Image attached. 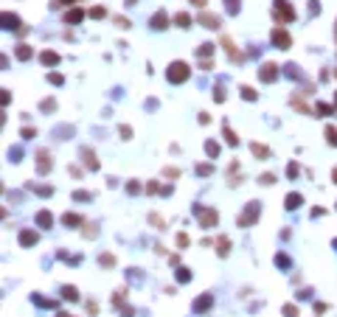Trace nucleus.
I'll return each instance as SVG.
<instances>
[{"label":"nucleus","mask_w":337,"mask_h":317,"mask_svg":"<svg viewBox=\"0 0 337 317\" xmlns=\"http://www.w3.org/2000/svg\"><path fill=\"white\" fill-rule=\"evenodd\" d=\"M73 199H76V202H79V199L84 202V199H90V194L87 191H76V194H73Z\"/></svg>","instance_id":"obj_46"},{"label":"nucleus","mask_w":337,"mask_h":317,"mask_svg":"<svg viewBox=\"0 0 337 317\" xmlns=\"http://www.w3.org/2000/svg\"><path fill=\"white\" fill-rule=\"evenodd\" d=\"M48 81H51V84H62V76H59V73H48Z\"/></svg>","instance_id":"obj_44"},{"label":"nucleus","mask_w":337,"mask_h":317,"mask_svg":"<svg viewBox=\"0 0 337 317\" xmlns=\"http://www.w3.org/2000/svg\"><path fill=\"white\" fill-rule=\"evenodd\" d=\"M335 104H337V99H335Z\"/></svg>","instance_id":"obj_55"},{"label":"nucleus","mask_w":337,"mask_h":317,"mask_svg":"<svg viewBox=\"0 0 337 317\" xmlns=\"http://www.w3.org/2000/svg\"><path fill=\"white\" fill-rule=\"evenodd\" d=\"M211 54H213V45H211V42H202V45L197 48V57H200V62H202V59H208Z\"/></svg>","instance_id":"obj_23"},{"label":"nucleus","mask_w":337,"mask_h":317,"mask_svg":"<svg viewBox=\"0 0 337 317\" xmlns=\"http://www.w3.org/2000/svg\"><path fill=\"white\" fill-rule=\"evenodd\" d=\"M194 214H197V219H200V227H213L216 222H219V216H216V211H213V208L194 205Z\"/></svg>","instance_id":"obj_4"},{"label":"nucleus","mask_w":337,"mask_h":317,"mask_svg":"<svg viewBox=\"0 0 337 317\" xmlns=\"http://www.w3.org/2000/svg\"><path fill=\"white\" fill-rule=\"evenodd\" d=\"M191 76V68L186 65V62H171L166 70V79L171 81V84H183V81Z\"/></svg>","instance_id":"obj_2"},{"label":"nucleus","mask_w":337,"mask_h":317,"mask_svg":"<svg viewBox=\"0 0 337 317\" xmlns=\"http://www.w3.org/2000/svg\"><path fill=\"white\" fill-rule=\"evenodd\" d=\"M309 12L317 14V0H309Z\"/></svg>","instance_id":"obj_51"},{"label":"nucleus","mask_w":337,"mask_h":317,"mask_svg":"<svg viewBox=\"0 0 337 317\" xmlns=\"http://www.w3.org/2000/svg\"><path fill=\"white\" fill-rule=\"evenodd\" d=\"M3 28H6V31H20L22 25H20V17H17V14H3Z\"/></svg>","instance_id":"obj_9"},{"label":"nucleus","mask_w":337,"mask_h":317,"mask_svg":"<svg viewBox=\"0 0 337 317\" xmlns=\"http://www.w3.org/2000/svg\"><path fill=\"white\" fill-rule=\"evenodd\" d=\"M99 264H104V267H112V264H115V256L104 253V256H99Z\"/></svg>","instance_id":"obj_33"},{"label":"nucleus","mask_w":337,"mask_h":317,"mask_svg":"<svg viewBox=\"0 0 337 317\" xmlns=\"http://www.w3.org/2000/svg\"><path fill=\"white\" fill-rule=\"evenodd\" d=\"M82 20H84V12H82V9H70V12L65 14V23H67V25L82 23Z\"/></svg>","instance_id":"obj_14"},{"label":"nucleus","mask_w":337,"mask_h":317,"mask_svg":"<svg viewBox=\"0 0 337 317\" xmlns=\"http://www.w3.org/2000/svg\"><path fill=\"white\" fill-rule=\"evenodd\" d=\"M211 306H213V295H211V292H205L202 297H197V300H194V306H191V309H194L197 315H202V312H208Z\"/></svg>","instance_id":"obj_7"},{"label":"nucleus","mask_w":337,"mask_h":317,"mask_svg":"<svg viewBox=\"0 0 337 317\" xmlns=\"http://www.w3.org/2000/svg\"><path fill=\"white\" fill-rule=\"evenodd\" d=\"M253 155H256V158H270V149L267 146H261V143H253Z\"/></svg>","instance_id":"obj_26"},{"label":"nucleus","mask_w":337,"mask_h":317,"mask_svg":"<svg viewBox=\"0 0 337 317\" xmlns=\"http://www.w3.org/2000/svg\"><path fill=\"white\" fill-rule=\"evenodd\" d=\"M149 25H152L155 31H163V28L168 25V14L166 12H157L155 17H152V23H149Z\"/></svg>","instance_id":"obj_11"},{"label":"nucleus","mask_w":337,"mask_h":317,"mask_svg":"<svg viewBox=\"0 0 337 317\" xmlns=\"http://www.w3.org/2000/svg\"><path fill=\"white\" fill-rule=\"evenodd\" d=\"M284 315H287V317H298V309H295L292 303H287V306H284Z\"/></svg>","instance_id":"obj_41"},{"label":"nucleus","mask_w":337,"mask_h":317,"mask_svg":"<svg viewBox=\"0 0 337 317\" xmlns=\"http://www.w3.org/2000/svg\"><path fill=\"white\" fill-rule=\"evenodd\" d=\"M40 107H42V113H51V110H54L56 104H54V99H45V101L40 104Z\"/></svg>","instance_id":"obj_38"},{"label":"nucleus","mask_w":337,"mask_h":317,"mask_svg":"<svg viewBox=\"0 0 337 317\" xmlns=\"http://www.w3.org/2000/svg\"><path fill=\"white\" fill-rule=\"evenodd\" d=\"M126 191H129V194H138V191H141V188H138V182H129V185H126Z\"/></svg>","instance_id":"obj_47"},{"label":"nucleus","mask_w":337,"mask_h":317,"mask_svg":"<svg viewBox=\"0 0 337 317\" xmlns=\"http://www.w3.org/2000/svg\"><path fill=\"white\" fill-rule=\"evenodd\" d=\"M37 225H40V227H51V225H54L51 211H40V214H37Z\"/></svg>","instance_id":"obj_16"},{"label":"nucleus","mask_w":337,"mask_h":317,"mask_svg":"<svg viewBox=\"0 0 337 317\" xmlns=\"http://www.w3.org/2000/svg\"><path fill=\"white\" fill-rule=\"evenodd\" d=\"M31 188L40 194V197H48V194H54V188H51V185H31Z\"/></svg>","instance_id":"obj_31"},{"label":"nucleus","mask_w":337,"mask_h":317,"mask_svg":"<svg viewBox=\"0 0 337 317\" xmlns=\"http://www.w3.org/2000/svg\"><path fill=\"white\" fill-rule=\"evenodd\" d=\"M213 99H216V101H225V87H222V84H216V90H213Z\"/></svg>","instance_id":"obj_37"},{"label":"nucleus","mask_w":337,"mask_h":317,"mask_svg":"<svg viewBox=\"0 0 337 317\" xmlns=\"http://www.w3.org/2000/svg\"><path fill=\"white\" fill-rule=\"evenodd\" d=\"M174 23H177L180 28H189V25H191V14H189V12H180V14H174Z\"/></svg>","instance_id":"obj_22"},{"label":"nucleus","mask_w":337,"mask_h":317,"mask_svg":"<svg viewBox=\"0 0 337 317\" xmlns=\"http://www.w3.org/2000/svg\"><path fill=\"white\" fill-rule=\"evenodd\" d=\"M129 135H132V129H129V126H121V138H124V140H126Z\"/></svg>","instance_id":"obj_48"},{"label":"nucleus","mask_w":337,"mask_h":317,"mask_svg":"<svg viewBox=\"0 0 337 317\" xmlns=\"http://www.w3.org/2000/svg\"><path fill=\"white\" fill-rule=\"evenodd\" d=\"M335 180H337V169H335Z\"/></svg>","instance_id":"obj_53"},{"label":"nucleus","mask_w":337,"mask_h":317,"mask_svg":"<svg viewBox=\"0 0 337 317\" xmlns=\"http://www.w3.org/2000/svg\"><path fill=\"white\" fill-rule=\"evenodd\" d=\"M301 202H303L301 194H290V197H287V211H295V208H298Z\"/></svg>","instance_id":"obj_24"},{"label":"nucleus","mask_w":337,"mask_h":317,"mask_svg":"<svg viewBox=\"0 0 337 317\" xmlns=\"http://www.w3.org/2000/svg\"><path fill=\"white\" fill-rule=\"evenodd\" d=\"M200 23L205 25V28H219V25H222V20H219L216 14H211V12H202L200 14Z\"/></svg>","instance_id":"obj_10"},{"label":"nucleus","mask_w":337,"mask_h":317,"mask_svg":"<svg viewBox=\"0 0 337 317\" xmlns=\"http://www.w3.org/2000/svg\"><path fill=\"white\" fill-rule=\"evenodd\" d=\"M177 247H189V236H186V233H180L177 236Z\"/></svg>","instance_id":"obj_43"},{"label":"nucleus","mask_w":337,"mask_h":317,"mask_svg":"<svg viewBox=\"0 0 337 317\" xmlns=\"http://www.w3.org/2000/svg\"><path fill=\"white\" fill-rule=\"evenodd\" d=\"M62 225L76 227V225H82V216H76V214H65V216H62Z\"/></svg>","instance_id":"obj_25"},{"label":"nucleus","mask_w":337,"mask_h":317,"mask_svg":"<svg viewBox=\"0 0 337 317\" xmlns=\"http://www.w3.org/2000/svg\"><path fill=\"white\" fill-rule=\"evenodd\" d=\"M82 158H84V163H87V169H90V171L99 169V163H96V155H93V149L84 146V149H82Z\"/></svg>","instance_id":"obj_12"},{"label":"nucleus","mask_w":337,"mask_h":317,"mask_svg":"<svg viewBox=\"0 0 337 317\" xmlns=\"http://www.w3.org/2000/svg\"><path fill=\"white\" fill-rule=\"evenodd\" d=\"M20 244H22V247L37 244V233H34V230H22V233H20Z\"/></svg>","instance_id":"obj_17"},{"label":"nucleus","mask_w":337,"mask_h":317,"mask_svg":"<svg viewBox=\"0 0 337 317\" xmlns=\"http://www.w3.org/2000/svg\"><path fill=\"white\" fill-rule=\"evenodd\" d=\"M287 177H298V163H290V169H287Z\"/></svg>","instance_id":"obj_45"},{"label":"nucleus","mask_w":337,"mask_h":317,"mask_svg":"<svg viewBox=\"0 0 337 317\" xmlns=\"http://www.w3.org/2000/svg\"><path fill=\"white\" fill-rule=\"evenodd\" d=\"M189 278H191V272L186 270V267H180V270H177V281H180V283H186Z\"/></svg>","instance_id":"obj_34"},{"label":"nucleus","mask_w":337,"mask_h":317,"mask_svg":"<svg viewBox=\"0 0 337 317\" xmlns=\"http://www.w3.org/2000/svg\"><path fill=\"white\" fill-rule=\"evenodd\" d=\"M239 3H242V0H225V9H228V14H236V12H239Z\"/></svg>","instance_id":"obj_28"},{"label":"nucleus","mask_w":337,"mask_h":317,"mask_svg":"<svg viewBox=\"0 0 337 317\" xmlns=\"http://www.w3.org/2000/svg\"><path fill=\"white\" fill-rule=\"evenodd\" d=\"M275 264H278V267H290V258H287L284 253H278V256H275Z\"/></svg>","instance_id":"obj_40"},{"label":"nucleus","mask_w":337,"mask_h":317,"mask_svg":"<svg viewBox=\"0 0 337 317\" xmlns=\"http://www.w3.org/2000/svg\"><path fill=\"white\" fill-rule=\"evenodd\" d=\"M70 3H76V0H56V3H54V9H56V6H70Z\"/></svg>","instance_id":"obj_50"},{"label":"nucleus","mask_w":337,"mask_h":317,"mask_svg":"<svg viewBox=\"0 0 337 317\" xmlns=\"http://www.w3.org/2000/svg\"><path fill=\"white\" fill-rule=\"evenodd\" d=\"M205 152H208V158H216V155H219V143L208 140V143H205Z\"/></svg>","instance_id":"obj_27"},{"label":"nucleus","mask_w":337,"mask_h":317,"mask_svg":"<svg viewBox=\"0 0 337 317\" xmlns=\"http://www.w3.org/2000/svg\"><path fill=\"white\" fill-rule=\"evenodd\" d=\"M191 3H194L197 9H205V0H191Z\"/></svg>","instance_id":"obj_52"},{"label":"nucleus","mask_w":337,"mask_h":317,"mask_svg":"<svg viewBox=\"0 0 337 317\" xmlns=\"http://www.w3.org/2000/svg\"><path fill=\"white\" fill-rule=\"evenodd\" d=\"M335 37H337V28H335Z\"/></svg>","instance_id":"obj_54"},{"label":"nucleus","mask_w":337,"mask_h":317,"mask_svg":"<svg viewBox=\"0 0 337 317\" xmlns=\"http://www.w3.org/2000/svg\"><path fill=\"white\" fill-rule=\"evenodd\" d=\"M40 62L48 65V68H51V65H59V54H54V51H42V54H40Z\"/></svg>","instance_id":"obj_13"},{"label":"nucleus","mask_w":337,"mask_h":317,"mask_svg":"<svg viewBox=\"0 0 337 317\" xmlns=\"http://www.w3.org/2000/svg\"><path fill=\"white\" fill-rule=\"evenodd\" d=\"M258 182H261V185H273V182H275V174H261Z\"/></svg>","instance_id":"obj_36"},{"label":"nucleus","mask_w":337,"mask_h":317,"mask_svg":"<svg viewBox=\"0 0 337 317\" xmlns=\"http://www.w3.org/2000/svg\"><path fill=\"white\" fill-rule=\"evenodd\" d=\"M115 23L121 25V28H129V20H126V17H118V20H115Z\"/></svg>","instance_id":"obj_49"},{"label":"nucleus","mask_w":337,"mask_h":317,"mask_svg":"<svg viewBox=\"0 0 337 317\" xmlns=\"http://www.w3.org/2000/svg\"><path fill=\"white\" fill-rule=\"evenodd\" d=\"M211 171H213V166H211V163H200V166H197V174H200V177L211 174Z\"/></svg>","instance_id":"obj_32"},{"label":"nucleus","mask_w":337,"mask_h":317,"mask_svg":"<svg viewBox=\"0 0 337 317\" xmlns=\"http://www.w3.org/2000/svg\"><path fill=\"white\" fill-rule=\"evenodd\" d=\"M104 9H101V6H96V9H90V17H96V20H101V17H104Z\"/></svg>","instance_id":"obj_42"},{"label":"nucleus","mask_w":337,"mask_h":317,"mask_svg":"<svg viewBox=\"0 0 337 317\" xmlns=\"http://www.w3.org/2000/svg\"><path fill=\"white\" fill-rule=\"evenodd\" d=\"M62 297H65V300H79V289L67 283V286H62Z\"/></svg>","instance_id":"obj_21"},{"label":"nucleus","mask_w":337,"mask_h":317,"mask_svg":"<svg viewBox=\"0 0 337 317\" xmlns=\"http://www.w3.org/2000/svg\"><path fill=\"white\" fill-rule=\"evenodd\" d=\"M242 99H245V101H256V93H253V87H242Z\"/></svg>","instance_id":"obj_29"},{"label":"nucleus","mask_w":337,"mask_h":317,"mask_svg":"<svg viewBox=\"0 0 337 317\" xmlns=\"http://www.w3.org/2000/svg\"><path fill=\"white\" fill-rule=\"evenodd\" d=\"M273 17L278 25H287L295 20V9L290 6V0H273Z\"/></svg>","instance_id":"obj_1"},{"label":"nucleus","mask_w":337,"mask_h":317,"mask_svg":"<svg viewBox=\"0 0 337 317\" xmlns=\"http://www.w3.org/2000/svg\"><path fill=\"white\" fill-rule=\"evenodd\" d=\"M34 303H37V306H45V309H48V306H54L48 297H42V295H34Z\"/></svg>","instance_id":"obj_35"},{"label":"nucleus","mask_w":337,"mask_h":317,"mask_svg":"<svg viewBox=\"0 0 337 317\" xmlns=\"http://www.w3.org/2000/svg\"><path fill=\"white\" fill-rule=\"evenodd\" d=\"M315 113L320 115V118H326V115L335 113V107H332V104H326V101H317V104H315Z\"/></svg>","instance_id":"obj_18"},{"label":"nucleus","mask_w":337,"mask_h":317,"mask_svg":"<svg viewBox=\"0 0 337 317\" xmlns=\"http://www.w3.org/2000/svg\"><path fill=\"white\" fill-rule=\"evenodd\" d=\"M222 135H225V143H228V146H236V143H239V138L233 135V129L228 124H222Z\"/></svg>","instance_id":"obj_19"},{"label":"nucleus","mask_w":337,"mask_h":317,"mask_svg":"<svg viewBox=\"0 0 337 317\" xmlns=\"http://www.w3.org/2000/svg\"><path fill=\"white\" fill-rule=\"evenodd\" d=\"M278 73H281V70H278V65L267 62L264 68L258 70V79H261V81H267V84H270V81H275V79H278Z\"/></svg>","instance_id":"obj_6"},{"label":"nucleus","mask_w":337,"mask_h":317,"mask_svg":"<svg viewBox=\"0 0 337 317\" xmlns=\"http://www.w3.org/2000/svg\"><path fill=\"white\" fill-rule=\"evenodd\" d=\"M270 40H273V45H275V48H290V45H292L290 34H287V31L281 28V25H275V28H273V34H270Z\"/></svg>","instance_id":"obj_5"},{"label":"nucleus","mask_w":337,"mask_h":317,"mask_svg":"<svg viewBox=\"0 0 337 317\" xmlns=\"http://www.w3.org/2000/svg\"><path fill=\"white\" fill-rule=\"evenodd\" d=\"M284 73H287L290 79H298V68H295V65H287V68H284Z\"/></svg>","instance_id":"obj_39"},{"label":"nucleus","mask_w":337,"mask_h":317,"mask_svg":"<svg viewBox=\"0 0 337 317\" xmlns=\"http://www.w3.org/2000/svg\"><path fill=\"white\" fill-rule=\"evenodd\" d=\"M14 54H17V59H22V62H25V59H31V57H34L31 45H25V42H20V45L14 48Z\"/></svg>","instance_id":"obj_15"},{"label":"nucleus","mask_w":337,"mask_h":317,"mask_svg":"<svg viewBox=\"0 0 337 317\" xmlns=\"http://www.w3.org/2000/svg\"><path fill=\"white\" fill-rule=\"evenodd\" d=\"M326 138H329V143H332V146H337V129H335V126H326Z\"/></svg>","instance_id":"obj_30"},{"label":"nucleus","mask_w":337,"mask_h":317,"mask_svg":"<svg viewBox=\"0 0 337 317\" xmlns=\"http://www.w3.org/2000/svg\"><path fill=\"white\" fill-rule=\"evenodd\" d=\"M258 216H261V205L258 202H247L245 214H239V219H236V225L239 227H250L253 222H256Z\"/></svg>","instance_id":"obj_3"},{"label":"nucleus","mask_w":337,"mask_h":317,"mask_svg":"<svg viewBox=\"0 0 337 317\" xmlns=\"http://www.w3.org/2000/svg\"><path fill=\"white\" fill-rule=\"evenodd\" d=\"M216 253H219L222 258L228 256V253H231V238H228V236H222L219 241H216Z\"/></svg>","instance_id":"obj_20"},{"label":"nucleus","mask_w":337,"mask_h":317,"mask_svg":"<svg viewBox=\"0 0 337 317\" xmlns=\"http://www.w3.org/2000/svg\"><path fill=\"white\" fill-rule=\"evenodd\" d=\"M37 171H40V174H48V171H51V155H48L45 149L37 152Z\"/></svg>","instance_id":"obj_8"}]
</instances>
